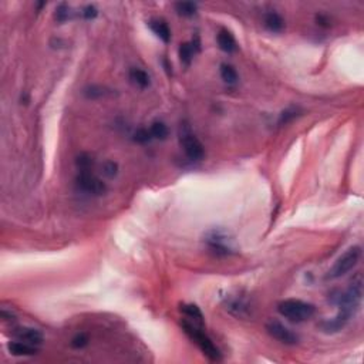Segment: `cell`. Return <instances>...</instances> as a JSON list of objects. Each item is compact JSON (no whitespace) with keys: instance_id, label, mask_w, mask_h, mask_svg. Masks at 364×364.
I'll return each instance as SVG.
<instances>
[{"instance_id":"18","label":"cell","mask_w":364,"mask_h":364,"mask_svg":"<svg viewBox=\"0 0 364 364\" xmlns=\"http://www.w3.org/2000/svg\"><path fill=\"white\" fill-rule=\"evenodd\" d=\"M221 77L228 84H235L238 81V73H236L234 67L229 64L221 65Z\"/></svg>"},{"instance_id":"3","label":"cell","mask_w":364,"mask_h":364,"mask_svg":"<svg viewBox=\"0 0 364 364\" xmlns=\"http://www.w3.org/2000/svg\"><path fill=\"white\" fill-rule=\"evenodd\" d=\"M360 256H362V248H360V246H353V248L347 249V251L337 259L336 263L332 266V269H330L329 273H327L326 279L335 280L339 279V278H342V276H345L346 273H349V272L352 271L356 265H357V262L360 259Z\"/></svg>"},{"instance_id":"19","label":"cell","mask_w":364,"mask_h":364,"mask_svg":"<svg viewBox=\"0 0 364 364\" xmlns=\"http://www.w3.org/2000/svg\"><path fill=\"white\" fill-rule=\"evenodd\" d=\"M175 9L181 16H192V14H195L196 4L191 1H181L175 4Z\"/></svg>"},{"instance_id":"12","label":"cell","mask_w":364,"mask_h":364,"mask_svg":"<svg viewBox=\"0 0 364 364\" xmlns=\"http://www.w3.org/2000/svg\"><path fill=\"white\" fill-rule=\"evenodd\" d=\"M150 27L157 34V37L161 38L162 41L168 43L171 40V30H169L168 24L164 20H151Z\"/></svg>"},{"instance_id":"24","label":"cell","mask_w":364,"mask_h":364,"mask_svg":"<svg viewBox=\"0 0 364 364\" xmlns=\"http://www.w3.org/2000/svg\"><path fill=\"white\" fill-rule=\"evenodd\" d=\"M67 16H68V13H67V7H65L64 4H61L58 9H57V13H56V17L58 21H64L67 19Z\"/></svg>"},{"instance_id":"8","label":"cell","mask_w":364,"mask_h":364,"mask_svg":"<svg viewBox=\"0 0 364 364\" xmlns=\"http://www.w3.org/2000/svg\"><path fill=\"white\" fill-rule=\"evenodd\" d=\"M14 336L17 337V340L26 342V343L31 346L41 345V342H43V335L38 330H36V329H30V327L17 329L14 332Z\"/></svg>"},{"instance_id":"23","label":"cell","mask_w":364,"mask_h":364,"mask_svg":"<svg viewBox=\"0 0 364 364\" xmlns=\"http://www.w3.org/2000/svg\"><path fill=\"white\" fill-rule=\"evenodd\" d=\"M88 345V337L85 335H77V336L71 340V346L74 349H83L85 346Z\"/></svg>"},{"instance_id":"21","label":"cell","mask_w":364,"mask_h":364,"mask_svg":"<svg viewBox=\"0 0 364 364\" xmlns=\"http://www.w3.org/2000/svg\"><path fill=\"white\" fill-rule=\"evenodd\" d=\"M117 172H118V165H117L114 161H107V162L103 165V174L105 177L108 178L115 177Z\"/></svg>"},{"instance_id":"15","label":"cell","mask_w":364,"mask_h":364,"mask_svg":"<svg viewBox=\"0 0 364 364\" xmlns=\"http://www.w3.org/2000/svg\"><path fill=\"white\" fill-rule=\"evenodd\" d=\"M130 78L134 84H137L141 88H145L150 85V75L141 68H132L130 71Z\"/></svg>"},{"instance_id":"13","label":"cell","mask_w":364,"mask_h":364,"mask_svg":"<svg viewBox=\"0 0 364 364\" xmlns=\"http://www.w3.org/2000/svg\"><path fill=\"white\" fill-rule=\"evenodd\" d=\"M265 26L269 28L271 31L278 33V31H282V30H283V27H285V21H283V19L280 17V14L275 13V11H271V13H268V14L265 16Z\"/></svg>"},{"instance_id":"11","label":"cell","mask_w":364,"mask_h":364,"mask_svg":"<svg viewBox=\"0 0 364 364\" xmlns=\"http://www.w3.org/2000/svg\"><path fill=\"white\" fill-rule=\"evenodd\" d=\"M218 44H219V48L225 51V53H234L236 50V41H235L234 36L231 34V31L228 30H219L218 33Z\"/></svg>"},{"instance_id":"14","label":"cell","mask_w":364,"mask_h":364,"mask_svg":"<svg viewBox=\"0 0 364 364\" xmlns=\"http://www.w3.org/2000/svg\"><path fill=\"white\" fill-rule=\"evenodd\" d=\"M181 312H182L191 322L198 323V325H202L204 316H202V313H201V310H199L198 306H195V305H184V306L181 308Z\"/></svg>"},{"instance_id":"17","label":"cell","mask_w":364,"mask_h":364,"mask_svg":"<svg viewBox=\"0 0 364 364\" xmlns=\"http://www.w3.org/2000/svg\"><path fill=\"white\" fill-rule=\"evenodd\" d=\"M194 54H195V48H194V44L191 43H184L181 44L179 47V58L184 64H189L194 58Z\"/></svg>"},{"instance_id":"25","label":"cell","mask_w":364,"mask_h":364,"mask_svg":"<svg viewBox=\"0 0 364 364\" xmlns=\"http://www.w3.org/2000/svg\"><path fill=\"white\" fill-rule=\"evenodd\" d=\"M83 16L85 19H94L97 16V9L94 6H87L83 11Z\"/></svg>"},{"instance_id":"10","label":"cell","mask_w":364,"mask_h":364,"mask_svg":"<svg viewBox=\"0 0 364 364\" xmlns=\"http://www.w3.org/2000/svg\"><path fill=\"white\" fill-rule=\"evenodd\" d=\"M7 349H9V352L13 356H33L37 353L36 346L28 345L26 342H21V340L9 343Z\"/></svg>"},{"instance_id":"7","label":"cell","mask_w":364,"mask_h":364,"mask_svg":"<svg viewBox=\"0 0 364 364\" xmlns=\"http://www.w3.org/2000/svg\"><path fill=\"white\" fill-rule=\"evenodd\" d=\"M350 318H352V315H350V313L340 310L336 318L323 322V323L320 325V327H322V329H323L326 333H336V332L342 330V329L347 325V322L350 320Z\"/></svg>"},{"instance_id":"22","label":"cell","mask_w":364,"mask_h":364,"mask_svg":"<svg viewBox=\"0 0 364 364\" xmlns=\"http://www.w3.org/2000/svg\"><path fill=\"white\" fill-rule=\"evenodd\" d=\"M77 165L83 169V172H88L90 167L93 165V161H91L90 157H87V155H80L78 159H77Z\"/></svg>"},{"instance_id":"4","label":"cell","mask_w":364,"mask_h":364,"mask_svg":"<svg viewBox=\"0 0 364 364\" xmlns=\"http://www.w3.org/2000/svg\"><path fill=\"white\" fill-rule=\"evenodd\" d=\"M266 330L273 339H276L278 342L283 343V345H296L299 342V336L296 333H293L290 329L282 325L280 322L276 320H271L266 325Z\"/></svg>"},{"instance_id":"2","label":"cell","mask_w":364,"mask_h":364,"mask_svg":"<svg viewBox=\"0 0 364 364\" xmlns=\"http://www.w3.org/2000/svg\"><path fill=\"white\" fill-rule=\"evenodd\" d=\"M278 312L283 318L288 319L290 322L300 323V322H306L309 319L313 318L315 306L303 302V300L289 299L280 302L278 305Z\"/></svg>"},{"instance_id":"20","label":"cell","mask_w":364,"mask_h":364,"mask_svg":"<svg viewBox=\"0 0 364 364\" xmlns=\"http://www.w3.org/2000/svg\"><path fill=\"white\" fill-rule=\"evenodd\" d=\"M151 138H152L151 131L147 130V128H140V130L135 131V134H134V140L137 141V142H141V144L148 142Z\"/></svg>"},{"instance_id":"9","label":"cell","mask_w":364,"mask_h":364,"mask_svg":"<svg viewBox=\"0 0 364 364\" xmlns=\"http://www.w3.org/2000/svg\"><path fill=\"white\" fill-rule=\"evenodd\" d=\"M208 243H209V248L216 253H224V255H228L231 248L229 245L226 242V238L224 235H221L219 232H212L211 236L208 238Z\"/></svg>"},{"instance_id":"1","label":"cell","mask_w":364,"mask_h":364,"mask_svg":"<svg viewBox=\"0 0 364 364\" xmlns=\"http://www.w3.org/2000/svg\"><path fill=\"white\" fill-rule=\"evenodd\" d=\"M182 329H184V332L189 336V339L201 349V352L209 360H212V362H219L221 360V352H219V349L215 346L214 342L211 340V337L208 336L205 332H202L199 329L198 323L184 320L182 322Z\"/></svg>"},{"instance_id":"16","label":"cell","mask_w":364,"mask_h":364,"mask_svg":"<svg viewBox=\"0 0 364 364\" xmlns=\"http://www.w3.org/2000/svg\"><path fill=\"white\" fill-rule=\"evenodd\" d=\"M150 131L152 138H157V140H165L168 137V127L161 121L152 122L150 127Z\"/></svg>"},{"instance_id":"5","label":"cell","mask_w":364,"mask_h":364,"mask_svg":"<svg viewBox=\"0 0 364 364\" xmlns=\"http://www.w3.org/2000/svg\"><path fill=\"white\" fill-rule=\"evenodd\" d=\"M181 145L185 151L187 157L192 161H199L204 158V145L201 144V141L196 138L194 134H191L189 131H184L181 134Z\"/></svg>"},{"instance_id":"6","label":"cell","mask_w":364,"mask_h":364,"mask_svg":"<svg viewBox=\"0 0 364 364\" xmlns=\"http://www.w3.org/2000/svg\"><path fill=\"white\" fill-rule=\"evenodd\" d=\"M77 185L84 192L93 194V195H103L107 191V187H105L103 181L93 174H90V172H81L77 177Z\"/></svg>"}]
</instances>
